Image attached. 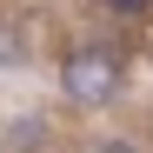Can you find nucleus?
<instances>
[{"mask_svg": "<svg viewBox=\"0 0 153 153\" xmlns=\"http://www.w3.org/2000/svg\"><path fill=\"white\" fill-rule=\"evenodd\" d=\"M60 87H67L73 107H107L120 93V53H107V47H73L60 60Z\"/></svg>", "mask_w": 153, "mask_h": 153, "instance_id": "nucleus-1", "label": "nucleus"}, {"mask_svg": "<svg viewBox=\"0 0 153 153\" xmlns=\"http://www.w3.org/2000/svg\"><path fill=\"white\" fill-rule=\"evenodd\" d=\"M107 13H120V20H140V13H153V0H107Z\"/></svg>", "mask_w": 153, "mask_h": 153, "instance_id": "nucleus-2", "label": "nucleus"}, {"mask_svg": "<svg viewBox=\"0 0 153 153\" xmlns=\"http://www.w3.org/2000/svg\"><path fill=\"white\" fill-rule=\"evenodd\" d=\"M107 153H126V146H107Z\"/></svg>", "mask_w": 153, "mask_h": 153, "instance_id": "nucleus-3", "label": "nucleus"}]
</instances>
